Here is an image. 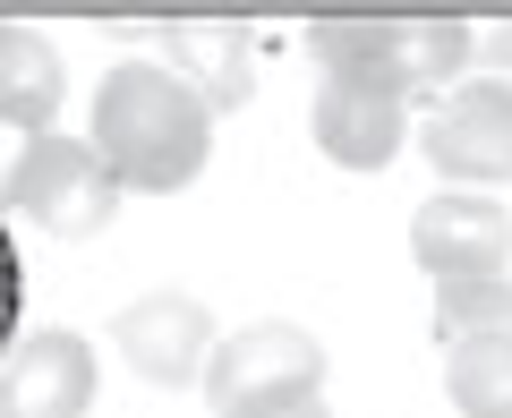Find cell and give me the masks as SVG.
I'll return each instance as SVG.
<instances>
[{"mask_svg": "<svg viewBox=\"0 0 512 418\" xmlns=\"http://www.w3.org/2000/svg\"><path fill=\"white\" fill-rule=\"evenodd\" d=\"M410 256L436 282H495L512 256V214L470 197V188H444V197H427L410 214Z\"/></svg>", "mask_w": 512, "mask_h": 418, "instance_id": "cell-7", "label": "cell"}, {"mask_svg": "<svg viewBox=\"0 0 512 418\" xmlns=\"http://www.w3.org/2000/svg\"><path fill=\"white\" fill-rule=\"evenodd\" d=\"M316 393H325V350L299 325H248L231 342H214V359H205V401L222 418H274Z\"/></svg>", "mask_w": 512, "mask_h": 418, "instance_id": "cell-3", "label": "cell"}, {"mask_svg": "<svg viewBox=\"0 0 512 418\" xmlns=\"http://www.w3.org/2000/svg\"><path fill=\"white\" fill-rule=\"evenodd\" d=\"M444 393L461 418H512V333L444 342Z\"/></svg>", "mask_w": 512, "mask_h": 418, "instance_id": "cell-12", "label": "cell"}, {"mask_svg": "<svg viewBox=\"0 0 512 418\" xmlns=\"http://www.w3.org/2000/svg\"><path fill=\"white\" fill-rule=\"evenodd\" d=\"M402 128H410V94L384 69H325V86H316V146H325V163L384 171L402 154Z\"/></svg>", "mask_w": 512, "mask_h": 418, "instance_id": "cell-6", "label": "cell"}, {"mask_svg": "<svg viewBox=\"0 0 512 418\" xmlns=\"http://www.w3.org/2000/svg\"><path fill=\"white\" fill-rule=\"evenodd\" d=\"M0 205L26 222H43L52 239H94L111 214H120V180L103 171V154L86 146V137H60V128H43V137H26L18 171H9V188H0Z\"/></svg>", "mask_w": 512, "mask_h": 418, "instance_id": "cell-4", "label": "cell"}, {"mask_svg": "<svg viewBox=\"0 0 512 418\" xmlns=\"http://www.w3.org/2000/svg\"><path fill=\"white\" fill-rule=\"evenodd\" d=\"M419 154L444 171L453 188H495L512 180V86L504 77H478V86H453L419 128Z\"/></svg>", "mask_w": 512, "mask_h": 418, "instance_id": "cell-5", "label": "cell"}, {"mask_svg": "<svg viewBox=\"0 0 512 418\" xmlns=\"http://www.w3.org/2000/svg\"><path fill=\"white\" fill-rule=\"evenodd\" d=\"M163 69L180 77L205 111H231V103H248L256 43H248L239 18H163Z\"/></svg>", "mask_w": 512, "mask_h": 418, "instance_id": "cell-10", "label": "cell"}, {"mask_svg": "<svg viewBox=\"0 0 512 418\" xmlns=\"http://www.w3.org/2000/svg\"><path fill=\"white\" fill-rule=\"evenodd\" d=\"M18 154H26V128H0V188H9V171H18Z\"/></svg>", "mask_w": 512, "mask_h": 418, "instance_id": "cell-15", "label": "cell"}, {"mask_svg": "<svg viewBox=\"0 0 512 418\" xmlns=\"http://www.w3.org/2000/svg\"><path fill=\"white\" fill-rule=\"evenodd\" d=\"M86 146L103 154V171L120 180V197H180L214 154V111L154 60H120L94 86V128Z\"/></svg>", "mask_w": 512, "mask_h": 418, "instance_id": "cell-1", "label": "cell"}, {"mask_svg": "<svg viewBox=\"0 0 512 418\" xmlns=\"http://www.w3.org/2000/svg\"><path fill=\"white\" fill-rule=\"evenodd\" d=\"M470 333H512V282H436V342H470Z\"/></svg>", "mask_w": 512, "mask_h": 418, "instance_id": "cell-13", "label": "cell"}, {"mask_svg": "<svg viewBox=\"0 0 512 418\" xmlns=\"http://www.w3.org/2000/svg\"><path fill=\"white\" fill-rule=\"evenodd\" d=\"M470 60H487V69H504V60H512V9H504V26L470 35Z\"/></svg>", "mask_w": 512, "mask_h": 418, "instance_id": "cell-14", "label": "cell"}, {"mask_svg": "<svg viewBox=\"0 0 512 418\" xmlns=\"http://www.w3.org/2000/svg\"><path fill=\"white\" fill-rule=\"evenodd\" d=\"M308 52L325 69H384L402 94L444 86V77L470 69V26L444 18V9H350V18H316Z\"/></svg>", "mask_w": 512, "mask_h": 418, "instance_id": "cell-2", "label": "cell"}, {"mask_svg": "<svg viewBox=\"0 0 512 418\" xmlns=\"http://www.w3.org/2000/svg\"><path fill=\"white\" fill-rule=\"evenodd\" d=\"M111 342H120V359L137 367L146 384H197L205 359H214L205 299H188V291H146L137 308H120Z\"/></svg>", "mask_w": 512, "mask_h": 418, "instance_id": "cell-8", "label": "cell"}, {"mask_svg": "<svg viewBox=\"0 0 512 418\" xmlns=\"http://www.w3.org/2000/svg\"><path fill=\"white\" fill-rule=\"evenodd\" d=\"M274 418H333L325 401H299V410H274Z\"/></svg>", "mask_w": 512, "mask_h": 418, "instance_id": "cell-16", "label": "cell"}, {"mask_svg": "<svg viewBox=\"0 0 512 418\" xmlns=\"http://www.w3.org/2000/svg\"><path fill=\"white\" fill-rule=\"evenodd\" d=\"M94 410V350L77 333H26L0 359V418H86Z\"/></svg>", "mask_w": 512, "mask_h": 418, "instance_id": "cell-9", "label": "cell"}, {"mask_svg": "<svg viewBox=\"0 0 512 418\" xmlns=\"http://www.w3.org/2000/svg\"><path fill=\"white\" fill-rule=\"evenodd\" d=\"M52 111H60V52L35 35V26H9V18H0V128L43 137Z\"/></svg>", "mask_w": 512, "mask_h": 418, "instance_id": "cell-11", "label": "cell"}]
</instances>
